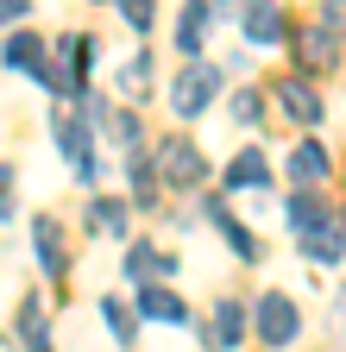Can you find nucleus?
Here are the masks:
<instances>
[{
    "label": "nucleus",
    "mask_w": 346,
    "mask_h": 352,
    "mask_svg": "<svg viewBox=\"0 0 346 352\" xmlns=\"http://www.w3.org/2000/svg\"><path fill=\"white\" fill-rule=\"evenodd\" d=\"M258 340L265 346H290L296 333H302V315H296V302L283 296V289H271V296H258Z\"/></svg>",
    "instance_id": "1"
},
{
    "label": "nucleus",
    "mask_w": 346,
    "mask_h": 352,
    "mask_svg": "<svg viewBox=\"0 0 346 352\" xmlns=\"http://www.w3.org/2000/svg\"><path fill=\"white\" fill-rule=\"evenodd\" d=\"M214 88H221V69H208V63H189L177 82H170V107H177L183 120H195V113L214 101Z\"/></svg>",
    "instance_id": "2"
},
{
    "label": "nucleus",
    "mask_w": 346,
    "mask_h": 352,
    "mask_svg": "<svg viewBox=\"0 0 346 352\" xmlns=\"http://www.w3.org/2000/svg\"><path fill=\"white\" fill-rule=\"evenodd\" d=\"M89 51H95L89 38H63V44H57V69L45 76V82L57 88V95H76V101H82V76H89Z\"/></svg>",
    "instance_id": "3"
},
{
    "label": "nucleus",
    "mask_w": 346,
    "mask_h": 352,
    "mask_svg": "<svg viewBox=\"0 0 346 352\" xmlns=\"http://www.w3.org/2000/svg\"><path fill=\"white\" fill-rule=\"evenodd\" d=\"M158 170H164V183H177V189H189V183L208 176V164H202V151L189 139H164L158 145Z\"/></svg>",
    "instance_id": "4"
},
{
    "label": "nucleus",
    "mask_w": 346,
    "mask_h": 352,
    "mask_svg": "<svg viewBox=\"0 0 346 352\" xmlns=\"http://www.w3.org/2000/svg\"><path fill=\"white\" fill-rule=\"evenodd\" d=\"M139 315H145V321H164V327H183V321H189V308H183L177 289L145 283V289H139Z\"/></svg>",
    "instance_id": "5"
},
{
    "label": "nucleus",
    "mask_w": 346,
    "mask_h": 352,
    "mask_svg": "<svg viewBox=\"0 0 346 352\" xmlns=\"http://www.w3.org/2000/svg\"><path fill=\"white\" fill-rule=\"evenodd\" d=\"M277 101H283V113H290L296 126H315V120H321V101H315V88L302 82V76H283V82H277Z\"/></svg>",
    "instance_id": "6"
},
{
    "label": "nucleus",
    "mask_w": 346,
    "mask_h": 352,
    "mask_svg": "<svg viewBox=\"0 0 346 352\" xmlns=\"http://www.w3.org/2000/svg\"><path fill=\"white\" fill-rule=\"evenodd\" d=\"M296 57H302V69H334L340 63V51H334V32L315 19L309 32H296Z\"/></svg>",
    "instance_id": "7"
},
{
    "label": "nucleus",
    "mask_w": 346,
    "mask_h": 352,
    "mask_svg": "<svg viewBox=\"0 0 346 352\" xmlns=\"http://www.w3.org/2000/svg\"><path fill=\"white\" fill-rule=\"evenodd\" d=\"M290 25H283V13H277V0H252L246 7V38L252 44H277Z\"/></svg>",
    "instance_id": "8"
},
{
    "label": "nucleus",
    "mask_w": 346,
    "mask_h": 352,
    "mask_svg": "<svg viewBox=\"0 0 346 352\" xmlns=\"http://www.w3.org/2000/svg\"><path fill=\"white\" fill-rule=\"evenodd\" d=\"M32 239H38V264H45L51 277H63V227H57L51 214H38L32 220Z\"/></svg>",
    "instance_id": "9"
},
{
    "label": "nucleus",
    "mask_w": 346,
    "mask_h": 352,
    "mask_svg": "<svg viewBox=\"0 0 346 352\" xmlns=\"http://www.w3.org/2000/svg\"><path fill=\"white\" fill-rule=\"evenodd\" d=\"M265 183H271L265 151H239V157L227 164V189H265Z\"/></svg>",
    "instance_id": "10"
},
{
    "label": "nucleus",
    "mask_w": 346,
    "mask_h": 352,
    "mask_svg": "<svg viewBox=\"0 0 346 352\" xmlns=\"http://www.w3.org/2000/svg\"><path fill=\"white\" fill-rule=\"evenodd\" d=\"M302 252H309L315 264H340L346 258V233L334 227V220H327V227H309V233H302Z\"/></svg>",
    "instance_id": "11"
},
{
    "label": "nucleus",
    "mask_w": 346,
    "mask_h": 352,
    "mask_svg": "<svg viewBox=\"0 0 346 352\" xmlns=\"http://www.w3.org/2000/svg\"><path fill=\"white\" fill-rule=\"evenodd\" d=\"M290 176H296L302 189H309V183H321V176H327V145H315V139H302V145L290 151Z\"/></svg>",
    "instance_id": "12"
},
{
    "label": "nucleus",
    "mask_w": 346,
    "mask_h": 352,
    "mask_svg": "<svg viewBox=\"0 0 346 352\" xmlns=\"http://www.w3.org/2000/svg\"><path fill=\"white\" fill-rule=\"evenodd\" d=\"M7 69H25V76H51V69H45V44H38L32 32H13V38H7Z\"/></svg>",
    "instance_id": "13"
},
{
    "label": "nucleus",
    "mask_w": 346,
    "mask_h": 352,
    "mask_svg": "<svg viewBox=\"0 0 346 352\" xmlns=\"http://www.w3.org/2000/svg\"><path fill=\"white\" fill-rule=\"evenodd\" d=\"M208 220H214V227H221V239H227V245H233V258H246V264H252V258H258V239H252V233H246V227H239V220H233V214H227V208H221V201H208Z\"/></svg>",
    "instance_id": "14"
},
{
    "label": "nucleus",
    "mask_w": 346,
    "mask_h": 352,
    "mask_svg": "<svg viewBox=\"0 0 346 352\" xmlns=\"http://www.w3.org/2000/svg\"><path fill=\"white\" fill-rule=\"evenodd\" d=\"M239 340H246V302H221V308H214V346L233 352Z\"/></svg>",
    "instance_id": "15"
},
{
    "label": "nucleus",
    "mask_w": 346,
    "mask_h": 352,
    "mask_svg": "<svg viewBox=\"0 0 346 352\" xmlns=\"http://www.w3.org/2000/svg\"><path fill=\"white\" fill-rule=\"evenodd\" d=\"M170 264H177L170 252H151V245H133V252H126V277H133V283H151V277H164V271H170Z\"/></svg>",
    "instance_id": "16"
},
{
    "label": "nucleus",
    "mask_w": 346,
    "mask_h": 352,
    "mask_svg": "<svg viewBox=\"0 0 346 352\" xmlns=\"http://www.w3.org/2000/svg\"><path fill=\"white\" fill-rule=\"evenodd\" d=\"M19 340H25V352H57L51 333H45V308H38V296H25V308H19Z\"/></svg>",
    "instance_id": "17"
},
{
    "label": "nucleus",
    "mask_w": 346,
    "mask_h": 352,
    "mask_svg": "<svg viewBox=\"0 0 346 352\" xmlns=\"http://www.w3.org/2000/svg\"><path fill=\"white\" fill-rule=\"evenodd\" d=\"M202 38H208V0H189L183 7V25H177V51H202Z\"/></svg>",
    "instance_id": "18"
},
{
    "label": "nucleus",
    "mask_w": 346,
    "mask_h": 352,
    "mask_svg": "<svg viewBox=\"0 0 346 352\" xmlns=\"http://www.w3.org/2000/svg\"><path fill=\"white\" fill-rule=\"evenodd\" d=\"M290 220H296V233H309V227H327V201L321 195H309V189H302V195H290Z\"/></svg>",
    "instance_id": "19"
},
{
    "label": "nucleus",
    "mask_w": 346,
    "mask_h": 352,
    "mask_svg": "<svg viewBox=\"0 0 346 352\" xmlns=\"http://www.w3.org/2000/svg\"><path fill=\"white\" fill-rule=\"evenodd\" d=\"M101 321H107V333H113L120 346H133V340H139V321L126 315V302H113V296L101 302Z\"/></svg>",
    "instance_id": "20"
},
{
    "label": "nucleus",
    "mask_w": 346,
    "mask_h": 352,
    "mask_svg": "<svg viewBox=\"0 0 346 352\" xmlns=\"http://www.w3.org/2000/svg\"><path fill=\"white\" fill-rule=\"evenodd\" d=\"M95 227L101 233H126V201H95Z\"/></svg>",
    "instance_id": "21"
},
{
    "label": "nucleus",
    "mask_w": 346,
    "mask_h": 352,
    "mask_svg": "<svg viewBox=\"0 0 346 352\" xmlns=\"http://www.w3.org/2000/svg\"><path fill=\"white\" fill-rule=\"evenodd\" d=\"M258 113H265V101H258L252 88H239V95H233V120L239 126H258Z\"/></svg>",
    "instance_id": "22"
},
{
    "label": "nucleus",
    "mask_w": 346,
    "mask_h": 352,
    "mask_svg": "<svg viewBox=\"0 0 346 352\" xmlns=\"http://www.w3.org/2000/svg\"><path fill=\"white\" fill-rule=\"evenodd\" d=\"M145 76H151V57L139 51V57H133V69L120 76V88H126V95H145Z\"/></svg>",
    "instance_id": "23"
},
{
    "label": "nucleus",
    "mask_w": 346,
    "mask_h": 352,
    "mask_svg": "<svg viewBox=\"0 0 346 352\" xmlns=\"http://www.w3.org/2000/svg\"><path fill=\"white\" fill-rule=\"evenodd\" d=\"M113 7H120V13H126V19H133V25H139V32H145V25H151V0H113Z\"/></svg>",
    "instance_id": "24"
},
{
    "label": "nucleus",
    "mask_w": 346,
    "mask_h": 352,
    "mask_svg": "<svg viewBox=\"0 0 346 352\" xmlns=\"http://www.w3.org/2000/svg\"><path fill=\"white\" fill-rule=\"evenodd\" d=\"M321 25L346 38V0H327V7H321Z\"/></svg>",
    "instance_id": "25"
},
{
    "label": "nucleus",
    "mask_w": 346,
    "mask_h": 352,
    "mask_svg": "<svg viewBox=\"0 0 346 352\" xmlns=\"http://www.w3.org/2000/svg\"><path fill=\"white\" fill-rule=\"evenodd\" d=\"M334 333H340V340H346V289H340V296H334Z\"/></svg>",
    "instance_id": "26"
}]
</instances>
